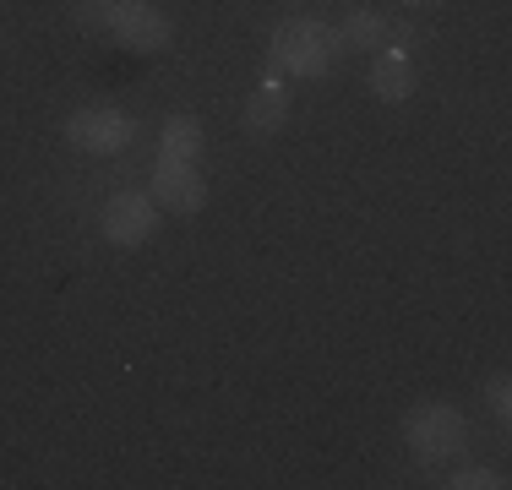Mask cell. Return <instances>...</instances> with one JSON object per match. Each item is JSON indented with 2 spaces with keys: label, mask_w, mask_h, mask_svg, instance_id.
Instances as JSON below:
<instances>
[{
  "label": "cell",
  "mask_w": 512,
  "mask_h": 490,
  "mask_svg": "<svg viewBox=\"0 0 512 490\" xmlns=\"http://www.w3.org/2000/svg\"><path fill=\"white\" fill-rule=\"evenodd\" d=\"M338 55H344L338 28H322V22H311V17H289V22L273 28V66L278 71H295V77H327Z\"/></svg>",
  "instance_id": "6da1fadb"
},
{
  "label": "cell",
  "mask_w": 512,
  "mask_h": 490,
  "mask_svg": "<svg viewBox=\"0 0 512 490\" xmlns=\"http://www.w3.org/2000/svg\"><path fill=\"white\" fill-rule=\"evenodd\" d=\"M404 441L420 463H447L469 447V420L453 403H414L404 414Z\"/></svg>",
  "instance_id": "7a4b0ae2"
},
{
  "label": "cell",
  "mask_w": 512,
  "mask_h": 490,
  "mask_svg": "<svg viewBox=\"0 0 512 490\" xmlns=\"http://www.w3.org/2000/svg\"><path fill=\"white\" fill-rule=\"evenodd\" d=\"M131 131H137L131 115L115 104H88L66 120V142L82 153H120V147H131Z\"/></svg>",
  "instance_id": "3957f363"
},
{
  "label": "cell",
  "mask_w": 512,
  "mask_h": 490,
  "mask_svg": "<svg viewBox=\"0 0 512 490\" xmlns=\"http://www.w3.org/2000/svg\"><path fill=\"white\" fill-rule=\"evenodd\" d=\"M104 39L137 49V55H158V49L175 39V28H169V17L158 6H148V0H120L109 28H104Z\"/></svg>",
  "instance_id": "277c9868"
},
{
  "label": "cell",
  "mask_w": 512,
  "mask_h": 490,
  "mask_svg": "<svg viewBox=\"0 0 512 490\" xmlns=\"http://www.w3.org/2000/svg\"><path fill=\"white\" fill-rule=\"evenodd\" d=\"M99 224H104L109 245H126V251H131V245H142L158 229V202H153V196H142V191H115L104 202Z\"/></svg>",
  "instance_id": "5b68a950"
},
{
  "label": "cell",
  "mask_w": 512,
  "mask_h": 490,
  "mask_svg": "<svg viewBox=\"0 0 512 490\" xmlns=\"http://www.w3.org/2000/svg\"><path fill=\"white\" fill-rule=\"evenodd\" d=\"M153 202L169 207V213H197L207 202V180L197 175V164H175V158H158L153 169Z\"/></svg>",
  "instance_id": "8992f818"
},
{
  "label": "cell",
  "mask_w": 512,
  "mask_h": 490,
  "mask_svg": "<svg viewBox=\"0 0 512 490\" xmlns=\"http://www.w3.org/2000/svg\"><path fill=\"white\" fill-rule=\"evenodd\" d=\"M284 120H289V93H284V82H278V77H267L262 88L246 98V131H251V137H273Z\"/></svg>",
  "instance_id": "52a82bcc"
},
{
  "label": "cell",
  "mask_w": 512,
  "mask_h": 490,
  "mask_svg": "<svg viewBox=\"0 0 512 490\" xmlns=\"http://www.w3.org/2000/svg\"><path fill=\"white\" fill-rule=\"evenodd\" d=\"M371 93L382 104H404L414 93V71L404 60V49H376V66H371Z\"/></svg>",
  "instance_id": "ba28073f"
},
{
  "label": "cell",
  "mask_w": 512,
  "mask_h": 490,
  "mask_svg": "<svg viewBox=\"0 0 512 490\" xmlns=\"http://www.w3.org/2000/svg\"><path fill=\"white\" fill-rule=\"evenodd\" d=\"M393 39H404V28H393L382 11H349V22L338 28V44L344 49H387Z\"/></svg>",
  "instance_id": "9c48e42d"
},
{
  "label": "cell",
  "mask_w": 512,
  "mask_h": 490,
  "mask_svg": "<svg viewBox=\"0 0 512 490\" xmlns=\"http://www.w3.org/2000/svg\"><path fill=\"white\" fill-rule=\"evenodd\" d=\"M202 153V126L191 115H169L164 137H158V158H175V164H197Z\"/></svg>",
  "instance_id": "30bf717a"
},
{
  "label": "cell",
  "mask_w": 512,
  "mask_h": 490,
  "mask_svg": "<svg viewBox=\"0 0 512 490\" xmlns=\"http://www.w3.org/2000/svg\"><path fill=\"white\" fill-rule=\"evenodd\" d=\"M485 409H491L496 420L507 425V414H512V387H507V376H502V371H496L491 382H485Z\"/></svg>",
  "instance_id": "8fae6325"
},
{
  "label": "cell",
  "mask_w": 512,
  "mask_h": 490,
  "mask_svg": "<svg viewBox=\"0 0 512 490\" xmlns=\"http://www.w3.org/2000/svg\"><path fill=\"white\" fill-rule=\"evenodd\" d=\"M453 490H502L507 480L496 469H463V474H453V480H447Z\"/></svg>",
  "instance_id": "7c38bea8"
},
{
  "label": "cell",
  "mask_w": 512,
  "mask_h": 490,
  "mask_svg": "<svg viewBox=\"0 0 512 490\" xmlns=\"http://www.w3.org/2000/svg\"><path fill=\"white\" fill-rule=\"evenodd\" d=\"M409 6H442V0H409Z\"/></svg>",
  "instance_id": "4fadbf2b"
}]
</instances>
